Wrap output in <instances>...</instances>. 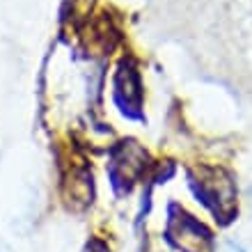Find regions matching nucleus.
<instances>
[{
  "label": "nucleus",
  "mask_w": 252,
  "mask_h": 252,
  "mask_svg": "<svg viewBox=\"0 0 252 252\" xmlns=\"http://www.w3.org/2000/svg\"><path fill=\"white\" fill-rule=\"evenodd\" d=\"M197 192L204 197L206 204H211L218 213H222V216L232 213L236 190H234L232 177L227 172H222V170H206V172L199 177Z\"/></svg>",
  "instance_id": "nucleus-1"
},
{
  "label": "nucleus",
  "mask_w": 252,
  "mask_h": 252,
  "mask_svg": "<svg viewBox=\"0 0 252 252\" xmlns=\"http://www.w3.org/2000/svg\"><path fill=\"white\" fill-rule=\"evenodd\" d=\"M170 239L184 252H206L209 248V232L190 216H179L170 220Z\"/></svg>",
  "instance_id": "nucleus-2"
},
{
  "label": "nucleus",
  "mask_w": 252,
  "mask_h": 252,
  "mask_svg": "<svg viewBox=\"0 0 252 252\" xmlns=\"http://www.w3.org/2000/svg\"><path fill=\"white\" fill-rule=\"evenodd\" d=\"M220 252H243L241 248H236L234 243H225V246L220 248Z\"/></svg>",
  "instance_id": "nucleus-3"
}]
</instances>
